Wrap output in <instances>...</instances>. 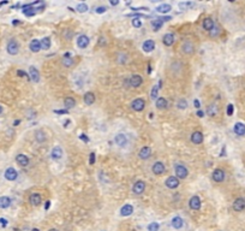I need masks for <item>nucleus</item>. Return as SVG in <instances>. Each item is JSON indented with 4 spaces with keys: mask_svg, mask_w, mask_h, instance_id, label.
<instances>
[{
    "mask_svg": "<svg viewBox=\"0 0 245 231\" xmlns=\"http://www.w3.org/2000/svg\"><path fill=\"white\" fill-rule=\"evenodd\" d=\"M95 162V153H90V158H89V164L90 165H94Z\"/></svg>",
    "mask_w": 245,
    "mask_h": 231,
    "instance_id": "obj_49",
    "label": "nucleus"
},
{
    "mask_svg": "<svg viewBox=\"0 0 245 231\" xmlns=\"http://www.w3.org/2000/svg\"><path fill=\"white\" fill-rule=\"evenodd\" d=\"M48 231H58V230H57V229H49Z\"/></svg>",
    "mask_w": 245,
    "mask_h": 231,
    "instance_id": "obj_57",
    "label": "nucleus"
},
{
    "mask_svg": "<svg viewBox=\"0 0 245 231\" xmlns=\"http://www.w3.org/2000/svg\"><path fill=\"white\" fill-rule=\"evenodd\" d=\"M4 176H5V178L8 181H15L16 178H17V176H18V173H17V171L13 167H8L5 171V175Z\"/></svg>",
    "mask_w": 245,
    "mask_h": 231,
    "instance_id": "obj_13",
    "label": "nucleus"
},
{
    "mask_svg": "<svg viewBox=\"0 0 245 231\" xmlns=\"http://www.w3.org/2000/svg\"><path fill=\"white\" fill-rule=\"evenodd\" d=\"M162 41H163V45L165 46H172L173 44H174V35L173 34H166V35H163V38H162Z\"/></svg>",
    "mask_w": 245,
    "mask_h": 231,
    "instance_id": "obj_21",
    "label": "nucleus"
},
{
    "mask_svg": "<svg viewBox=\"0 0 245 231\" xmlns=\"http://www.w3.org/2000/svg\"><path fill=\"white\" fill-rule=\"evenodd\" d=\"M165 183H166V187L169 188V189H176V188L179 187V179L177 177H174V176H171V177H168L166 179Z\"/></svg>",
    "mask_w": 245,
    "mask_h": 231,
    "instance_id": "obj_10",
    "label": "nucleus"
},
{
    "mask_svg": "<svg viewBox=\"0 0 245 231\" xmlns=\"http://www.w3.org/2000/svg\"><path fill=\"white\" fill-rule=\"evenodd\" d=\"M51 207V201H46V203H45V209H48V208Z\"/></svg>",
    "mask_w": 245,
    "mask_h": 231,
    "instance_id": "obj_52",
    "label": "nucleus"
},
{
    "mask_svg": "<svg viewBox=\"0 0 245 231\" xmlns=\"http://www.w3.org/2000/svg\"><path fill=\"white\" fill-rule=\"evenodd\" d=\"M182 51L185 54L190 55V54H193V52H195V46H193V44L190 40H185L183 42V45H182Z\"/></svg>",
    "mask_w": 245,
    "mask_h": 231,
    "instance_id": "obj_3",
    "label": "nucleus"
},
{
    "mask_svg": "<svg viewBox=\"0 0 245 231\" xmlns=\"http://www.w3.org/2000/svg\"><path fill=\"white\" fill-rule=\"evenodd\" d=\"M61 63H62V65H64L65 68H71V66L73 65V59L70 57L69 54H66V55H64Z\"/></svg>",
    "mask_w": 245,
    "mask_h": 231,
    "instance_id": "obj_33",
    "label": "nucleus"
},
{
    "mask_svg": "<svg viewBox=\"0 0 245 231\" xmlns=\"http://www.w3.org/2000/svg\"><path fill=\"white\" fill-rule=\"evenodd\" d=\"M83 100H84L85 105H88V106L92 105V104H94V101H95V95H94V93H92V92L85 93Z\"/></svg>",
    "mask_w": 245,
    "mask_h": 231,
    "instance_id": "obj_24",
    "label": "nucleus"
},
{
    "mask_svg": "<svg viewBox=\"0 0 245 231\" xmlns=\"http://www.w3.org/2000/svg\"><path fill=\"white\" fill-rule=\"evenodd\" d=\"M118 4H119V1H117V0H115V1H113V0H112V1H111V5H118Z\"/></svg>",
    "mask_w": 245,
    "mask_h": 231,
    "instance_id": "obj_54",
    "label": "nucleus"
},
{
    "mask_svg": "<svg viewBox=\"0 0 245 231\" xmlns=\"http://www.w3.org/2000/svg\"><path fill=\"white\" fill-rule=\"evenodd\" d=\"M207 112L210 117H216V116L219 115V106L214 102V104H212V105L208 106Z\"/></svg>",
    "mask_w": 245,
    "mask_h": 231,
    "instance_id": "obj_22",
    "label": "nucleus"
},
{
    "mask_svg": "<svg viewBox=\"0 0 245 231\" xmlns=\"http://www.w3.org/2000/svg\"><path fill=\"white\" fill-rule=\"evenodd\" d=\"M132 190H133V192H135L136 195L143 194L144 190H146V183H144L143 181H137V182L135 183V185H133Z\"/></svg>",
    "mask_w": 245,
    "mask_h": 231,
    "instance_id": "obj_8",
    "label": "nucleus"
},
{
    "mask_svg": "<svg viewBox=\"0 0 245 231\" xmlns=\"http://www.w3.org/2000/svg\"><path fill=\"white\" fill-rule=\"evenodd\" d=\"M189 206H190V208L195 209V211H198L199 208H201V199H199L197 195L192 196L191 199H190V201H189Z\"/></svg>",
    "mask_w": 245,
    "mask_h": 231,
    "instance_id": "obj_11",
    "label": "nucleus"
},
{
    "mask_svg": "<svg viewBox=\"0 0 245 231\" xmlns=\"http://www.w3.org/2000/svg\"><path fill=\"white\" fill-rule=\"evenodd\" d=\"M131 107H132V110H135L136 112H141V111H143L144 107H146V101L143 100V99H141V98H138V99L132 101Z\"/></svg>",
    "mask_w": 245,
    "mask_h": 231,
    "instance_id": "obj_4",
    "label": "nucleus"
},
{
    "mask_svg": "<svg viewBox=\"0 0 245 231\" xmlns=\"http://www.w3.org/2000/svg\"><path fill=\"white\" fill-rule=\"evenodd\" d=\"M171 225H172L174 229L179 230V229H182V228H183L184 222H183V219H182L180 217H174V218L171 220Z\"/></svg>",
    "mask_w": 245,
    "mask_h": 231,
    "instance_id": "obj_20",
    "label": "nucleus"
},
{
    "mask_svg": "<svg viewBox=\"0 0 245 231\" xmlns=\"http://www.w3.org/2000/svg\"><path fill=\"white\" fill-rule=\"evenodd\" d=\"M76 10L78 11V12H81V13H84V12H87L88 11V5L87 4H84V3H82V4H78L77 5Z\"/></svg>",
    "mask_w": 245,
    "mask_h": 231,
    "instance_id": "obj_40",
    "label": "nucleus"
},
{
    "mask_svg": "<svg viewBox=\"0 0 245 231\" xmlns=\"http://www.w3.org/2000/svg\"><path fill=\"white\" fill-rule=\"evenodd\" d=\"M31 231H40V230H38V229H32Z\"/></svg>",
    "mask_w": 245,
    "mask_h": 231,
    "instance_id": "obj_59",
    "label": "nucleus"
},
{
    "mask_svg": "<svg viewBox=\"0 0 245 231\" xmlns=\"http://www.w3.org/2000/svg\"><path fill=\"white\" fill-rule=\"evenodd\" d=\"M29 202H30L32 206H38V205L42 202L41 195H40V194H38V192H34V194H31L30 198H29Z\"/></svg>",
    "mask_w": 245,
    "mask_h": 231,
    "instance_id": "obj_17",
    "label": "nucleus"
},
{
    "mask_svg": "<svg viewBox=\"0 0 245 231\" xmlns=\"http://www.w3.org/2000/svg\"><path fill=\"white\" fill-rule=\"evenodd\" d=\"M11 206V199L8 196H1L0 198V208H8Z\"/></svg>",
    "mask_w": 245,
    "mask_h": 231,
    "instance_id": "obj_29",
    "label": "nucleus"
},
{
    "mask_svg": "<svg viewBox=\"0 0 245 231\" xmlns=\"http://www.w3.org/2000/svg\"><path fill=\"white\" fill-rule=\"evenodd\" d=\"M142 82H143V80H142V77L139 76V75H132L130 78V85L133 88L139 87V85H142Z\"/></svg>",
    "mask_w": 245,
    "mask_h": 231,
    "instance_id": "obj_16",
    "label": "nucleus"
},
{
    "mask_svg": "<svg viewBox=\"0 0 245 231\" xmlns=\"http://www.w3.org/2000/svg\"><path fill=\"white\" fill-rule=\"evenodd\" d=\"M162 24H163V22H162L161 19H154V21H152V27L154 28V30L155 31H158L159 29H161Z\"/></svg>",
    "mask_w": 245,
    "mask_h": 231,
    "instance_id": "obj_38",
    "label": "nucleus"
},
{
    "mask_svg": "<svg viewBox=\"0 0 245 231\" xmlns=\"http://www.w3.org/2000/svg\"><path fill=\"white\" fill-rule=\"evenodd\" d=\"M174 170H176V175H177V178H178V179H179V178H180V179H184V178L188 177V175H189L188 169H186L184 165H182V164H177Z\"/></svg>",
    "mask_w": 245,
    "mask_h": 231,
    "instance_id": "obj_2",
    "label": "nucleus"
},
{
    "mask_svg": "<svg viewBox=\"0 0 245 231\" xmlns=\"http://www.w3.org/2000/svg\"><path fill=\"white\" fill-rule=\"evenodd\" d=\"M89 44H90V40H89V38L87 35H79L78 38H77V46L79 48H82V49L87 48L89 46Z\"/></svg>",
    "mask_w": 245,
    "mask_h": 231,
    "instance_id": "obj_6",
    "label": "nucleus"
},
{
    "mask_svg": "<svg viewBox=\"0 0 245 231\" xmlns=\"http://www.w3.org/2000/svg\"><path fill=\"white\" fill-rule=\"evenodd\" d=\"M1 113H2V107L0 106V115H1Z\"/></svg>",
    "mask_w": 245,
    "mask_h": 231,
    "instance_id": "obj_58",
    "label": "nucleus"
},
{
    "mask_svg": "<svg viewBox=\"0 0 245 231\" xmlns=\"http://www.w3.org/2000/svg\"><path fill=\"white\" fill-rule=\"evenodd\" d=\"M62 149H61L60 147H54L53 149H52V158H53L54 160H58V159H60L61 157H62Z\"/></svg>",
    "mask_w": 245,
    "mask_h": 231,
    "instance_id": "obj_28",
    "label": "nucleus"
},
{
    "mask_svg": "<svg viewBox=\"0 0 245 231\" xmlns=\"http://www.w3.org/2000/svg\"><path fill=\"white\" fill-rule=\"evenodd\" d=\"M159 95V85H154L152 88V93H150V99L152 100H156Z\"/></svg>",
    "mask_w": 245,
    "mask_h": 231,
    "instance_id": "obj_39",
    "label": "nucleus"
},
{
    "mask_svg": "<svg viewBox=\"0 0 245 231\" xmlns=\"http://www.w3.org/2000/svg\"><path fill=\"white\" fill-rule=\"evenodd\" d=\"M35 139H36V141L40 142V143L45 142V141H46V134H45V131H42V130L36 131V132H35Z\"/></svg>",
    "mask_w": 245,
    "mask_h": 231,
    "instance_id": "obj_34",
    "label": "nucleus"
},
{
    "mask_svg": "<svg viewBox=\"0 0 245 231\" xmlns=\"http://www.w3.org/2000/svg\"><path fill=\"white\" fill-rule=\"evenodd\" d=\"M57 113H66V111H55Z\"/></svg>",
    "mask_w": 245,
    "mask_h": 231,
    "instance_id": "obj_56",
    "label": "nucleus"
},
{
    "mask_svg": "<svg viewBox=\"0 0 245 231\" xmlns=\"http://www.w3.org/2000/svg\"><path fill=\"white\" fill-rule=\"evenodd\" d=\"M114 141L119 147H125L128 145V137L124 134H118L114 137Z\"/></svg>",
    "mask_w": 245,
    "mask_h": 231,
    "instance_id": "obj_12",
    "label": "nucleus"
},
{
    "mask_svg": "<svg viewBox=\"0 0 245 231\" xmlns=\"http://www.w3.org/2000/svg\"><path fill=\"white\" fill-rule=\"evenodd\" d=\"M171 10H172V6L168 4H161L160 6L156 8V11L160 12V13H168Z\"/></svg>",
    "mask_w": 245,
    "mask_h": 231,
    "instance_id": "obj_31",
    "label": "nucleus"
},
{
    "mask_svg": "<svg viewBox=\"0 0 245 231\" xmlns=\"http://www.w3.org/2000/svg\"><path fill=\"white\" fill-rule=\"evenodd\" d=\"M196 115L198 116L199 118H202V117H204V113H203V111H197V113Z\"/></svg>",
    "mask_w": 245,
    "mask_h": 231,
    "instance_id": "obj_53",
    "label": "nucleus"
},
{
    "mask_svg": "<svg viewBox=\"0 0 245 231\" xmlns=\"http://www.w3.org/2000/svg\"><path fill=\"white\" fill-rule=\"evenodd\" d=\"M233 130H234V132H236L237 135L243 136V135H245V125L243 123H236Z\"/></svg>",
    "mask_w": 245,
    "mask_h": 231,
    "instance_id": "obj_27",
    "label": "nucleus"
},
{
    "mask_svg": "<svg viewBox=\"0 0 245 231\" xmlns=\"http://www.w3.org/2000/svg\"><path fill=\"white\" fill-rule=\"evenodd\" d=\"M29 48H30L31 52H34V53L40 52V49H41V41H38L36 38L31 40L30 45H29Z\"/></svg>",
    "mask_w": 245,
    "mask_h": 231,
    "instance_id": "obj_18",
    "label": "nucleus"
},
{
    "mask_svg": "<svg viewBox=\"0 0 245 231\" xmlns=\"http://www.w3.org/2000/svg\"><path fill=\"white\" fill-rule=\"evenodd\" d=\"M17 75H18V76H22V77H28V75H27L24 71H22V70H18V71H17Z\"/></svg>",
    "mask_w": 245,
    "mask_h": 231,
    "instance_id": "obj_50",
    "label": "nucleus"
},
{
    "mask_svg": "<svg viewBox=\"0 0 245 231\" xmlns=\"http://www.w3.org/2000/svg\"><path fill=\"white\" fill-rule=\"evenodd\" d=\"M150 155H152V149H150L149 147H143V148L139 151V153H138V157H139L142 160H147L148 158H150Z\"/></svg>",
    "mask_w": 245,
    "mask_h": 231,
    "instance_id": "obj_14",
    "label": "nucleus"
},
{
    "mask_svg": "<svg viewBox=\"0 0 245 231\" xmlns=\"http://www.w3.org/2000/svg\"><path fill=\"white\" fill-rule=\"evenodd\" d=\"M191 6H193V3H191V1H185V3H179V8H183V10H185V8H191Z\"/></svg>",
    "mask_w": 245,
    "mask_h": 231,
    "instance_id": "obj_44",
    "label": "nucleus"
},
{
    "mask_svg": "<svg viewBox=\"0 0 245 231\" xmlns=\"http://www.w3.org/2000/svg\"><path fill=\"white\" fill-rule=\"evenodd\" d=\"M191 142L195 145H199L203 142V134L201 131H195L191 135Z\"/></svg>",
    "mask_w": 245,
    "mask_h": 231,
    "instance_id": "obj_15",
    "label": "nucleus"
},
{
    "mask_svg": "<svg viewBox=\"0 0 245 231\" xmlns=\"http://www.w3.org/2000/svg\"><path fill=\"white\" fill-rule=\"evenodd\" d=\"M193 105H195V107H196V108L201 107V104H199V101L197 100V99H195V100H193Z\"/></svg>",
    "mask_w": 245,
    "mask_h": 231,
    "instance_id": "obj_51",
    "label": "nucleus"
},
{
    "mask_svg": "<svg viewBox=\"0 0 245 231\" xmlns=\"http://www.w3.org/2000/svg\"><path fill=\"white\" fill-rule=\"evenodd\" d=\"M177 106H178V108H180V110H185V108L188 107V102H186V100H184V99H180V100L177 102Z\"/></svg>",
    "mask_w": 245,
    "mask_h": 231,
    "instance_id": "obj_43",
    "label": "nucleus"
},
{
    "mask_svg": "<svg viewBox=\"0 0 245 231\" xmlns=\"http://www.w3.org/2000/svg\"><path fill=\"white\" fill-rule=\"evenodd\" d=\"M8 222L5 219V218H0V225H1L2 228H6V226H8Z\"/></svg>",
    "mask_w": 245,
    "mask_h": 231,
    "instance_id": "obj_47",
    "label": "nucleus"
},
{
    "mask_svg": "<svg viewBox=\"0 0 245 231\" xmlns=\"http://www.w3.org/2000/svg\"><path fill=\"white\" fill-rule=\"evenodd\" d=\"M132 25L135 28H141L142 27V21L139 18H132Z\"/></svg>",
    "mask_w": 245,
    "mask_h": 231,
    "instance_id": "obj_45",
    "label": "nucleus"
},
{
    "mask_svg": "<svg viewBox=\"0 0 245 231\" xmlns=\"http://www.w3.org/2000/svg\"><path fill=\"white\" fill-rule=\"evenodd\" d=\"M233 209L236 212H242L245 209V199L244 198H238L233 202Z\"/></svg>",
    "mask_w": 245,
    "mask_h": 231,
    "instance_id": "obj_7",
    "label": "nucleus"
},
{
    "mask_svg": "<svg viewBox=\"0 0 245 231\" xmlns=\"http://www.w3.org/2000/svg\"><path fill=\"white\" fill-rule=\"evenodd\" d=\"M233 115V105H228L227 106V116H232Z\"/></svg>",
    "mask_w": 245,
    "mask_h": 231,
    "instance_id": "obj_48",
    "label": "nucleus"
},
{
    "mask_svg": "<svg viewBox=\"0 0 245 231\" xmlns=\"http://www.w3.org/2000/svg\"><path fill=\"white\" fill-rule=\"evenodd\" d=\"M213 27H214V21H213L212 18L207 17V18L203 21V28H204L207 31H210L213 29Z\"/></svg>",
    "mask_w": 245,
    "mask_h": 231,
    "instance_id": "obj_30",
    "label": "nucleus"
},
{
    "mask_svg": "<svg viewBox=\"0 0 245 231\" xmlns=\"http://www.w3.org/2000/svg\"><path fill=\"white\" fill-rule=\"evenodd\" d=\"M29 72H30V78L34 82H38L40 81V72L35 66H30L29 68Z\"/></svg>",
    "mask_w": 245,
    "mask_h": 231,
    "instance_id": "obj_25",
    "label": "nucleus"
},
{
    "mask_svg": "<svg viewBox=\"0 0 245 231\" xmlns=\"http://www.w3.org/2000/svg\"><path fill=\"white\" fill-rule=\"evenodd\" d=\"M6 51H8V54H11V55H16V54L19 52V45H18V42L16 41V40H10L8 44V46H6Z\"/></svg>",
    "mask_w": 245,
    "mask_h": 231,
    "instance_id": "obj_1",
    "label": "nucleus"
},
{
    "mask_svg": "<svg viewBox=\"0 0 245 231\" xmlns=\"http://www.w3.org/2000/svg\"><path fill=\"white\" fill-rule=\"evenodd\" d=\"M23 13L25 16H34L35 13H36V8H24L23 10Z\"/></svg>",
    "mask_w": 245,
    "mask_h": 231,
    "instance_id": "obj_42",
    "label": "nucleus"
},
{
    "mask_svg": "<svg viewBox=\"0 0 245 231\" xmlns=\"http://www.w3.org/2000/svg\"><path fill=\"white\" fill-rule=\"evenodd\" d=\"M81 139H82V140H85V141H87V142H88V141H89V140H88V137H87V136H85L84 134H83V135H82V136H81Z\"/></svg>",
    "mask_w": 245,
    "mask_h": 231,
    "instance_id": "obj_55",
    "label": "nucleus"
},
{
    "mask_svg": "<svg viewBox=\"0 0 245 231\" xmlns=\"http://www.w3.org/2000/svg\"><path fill=\"white\" fill-rule=\"evenodd\" d=\"M165 171H166V167H165V164H163V162H156L153 165V172L155 173V175H158V176L163 175V173H165Z\"/></svg>",
    "mask_w": 245,
    "mask_h": 231,
    "instance_id": "obj_9",
    "label": "nucleus"
},
{
    "mask_svg": "<svg viewBox=\"0 0 245 231\" xmlns=\"http://www.w3.org/2000/svg\"><path fill=\"white\" fill-rule=\"evenodd\" d=\"M155 106L159 108V110H165V108L167 107V100L163 99V98H158L156 102H155Z\"/></svg>",
    "mask_w": 245,
    "mask_h": 231,
    "instance_id": "obj_32",
    "label": "nucleus"
},
{
    "mask_svg": "<svg viewBox=\"0 0 245 231\" xmlns=\"http://www.w3.org/2000/svg\"><path fill=\"white\" fill-rule=\"evenodd\" d=\"M132 212H133V207L129 205V203H126V205H124L122 208H120V214L122 217H129L132 214Z\"/></svg>",
    "mask_w": 245,
    "mask_h": 231,
    "instance_id": "obj_19",
    "label": "nucleus"
},
{
    "mask_svg": "<svg viewBox=\"0 0 245 231\" xmlns=\"http://www.w3.org/2000/svg\"><path fill=\"white\" fill-rule=\"evenodd\" d=\"M159 229H160V225L156 222H153L148 225V231H159Z\"/></svg>",
    "mask_w": 245,
    "mask_h": 231,
    "instance_id": "obj_41",
    "label": "nucleus"
},
{
    "mask_svg": "<svg viewBox=\"0 0 245 231\" xmlns=\"http://www.w3.org/2000/svg\"><path fill=\"white\" fill-rule=\"evenodd\" d=\"M154 48H155V42H154L153 40H147V41H144V44H143V51L144 52L149 53V52L154 51Z\"/></svg>",
    "mask_w": 245,
    "mask_h": 231,
    "instance_id": "obj_26",
    "label": "nucleus"
},
{
    "mask_svg": "<svg viewBox=\"0 0 245 231\" xmlns=\"http://www.w3.org/2000/svg\"><path fill=\"white\" fill-rule=\"evenodd\" d=\"M75 105H76V101L73 98H65V100H64V106L66 108H72L75 107Z\"/></svg>",
    "mask_w": 245,
    "mask_h": 231,
    "instance_id": "obj_35",
    "label": "nucleus"
},
{
    "mask_svg": "<svg viewBox=\"0 0 245 231\" xmlns=\"http://www.w3.org/2000/svg\"><path fill=\"white\" fill-rule=\"evenodd\" d=\"M51 48V38H43L42 41H41V49H49Z\"/></svg>",
    "mask_w": 245,
    "mask_h": 231,
    "instance_id": "obj_36",
    "label": "nucleus"
},
{
    "mask_svg": "<svg viewBox=\"0 0 245 231\" xmlns=\"http://www.w3.org/2000/svg\"><path fill=\"white\" fill-rule=\"evenodd\" d=\"M220 31H221L220 27H219V25H215L214 24L213 29L209 31V35H210L212 38H216V36H219V35H220Z\"/></svg>",
    "mask_w": 245,
    "mask_h": 231,
    "instance_id": "obj_37",
    "label": "nucleus"
},
{
    "mask_svg": "<svg viewBox=\"0 0 245 231\" xmlns=\"http://www.w3.org/2000/svg\"><path fill=\"white\" fill-rule=\"evenodd\" d=\"M107 11V8H105V6H99V8H96V13H105Z\"/></svg>",
    "mask_w": 245,
    "mask_h": 231,
    "instance_id": "obj_46",
    "label": "nucleus"
},
{
    "mask_svg": "<svg viewBox=\"0 0 245 231\" xmlns=\"http://www.w3.org/2000/svg\"><path fill=\"white\" fill-rule=\"evenodd\" d=\"M16 162H18L21 166H27L29 164V158L27 155H24V154H18L16 157Z\"/></svg>",
    "mask_w": 245,
    "mask_h": 231,
    "instance_id": "obj_23",
    "label": "nucleus"
},
{
    "mask_svg": "<svg viewBox=\"0 0 245 231\" xmlns=\"http://www.w3.org/2000/svg\"><path fill=\"white\" fill-rule=\"evenodd\" d=\"M212 177H213V181L216 182V183H221L222 181L225 179V171L221 169H216L213 171L212 173Z\"/></svg>",
    "mask_w": 245,
    "mask_h": 231,
    "instance_id": "obj_5",
    "label": "nucleus"
}]
</instances>
